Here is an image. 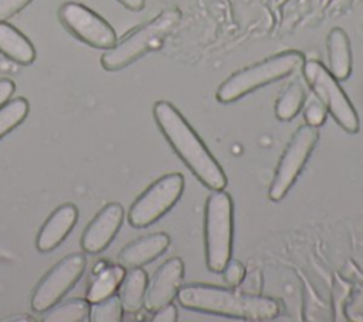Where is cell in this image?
Returning <instances> with one entry per match:
<instances>
[{
    "mask_svg": "<svg viewBox=\"0 0 363 322\" xmlns=\"http://www.w3.org/2000/svg\"><path fill=\"white\" fill-rule=\"evenodd\" d=\"M147 275L140 267L130 268L119 285V299L125 312H138L145 302Z\"/></svg>",
    "mask_w": 363,
    "mask_h": 322,
    "instance_id": "17",
    "label": "cell"
},
{
    "mask_svg": "<svg viewBox=\"0 0 363 322\" xmlns=\"http://www.w3.org/2000/svg\"><path fill=\"white\" fill-rule=\"evenodd\" d=\"M61 24L82 43L108 50L116 43L115 30L99 14L75 1H67L58 9Z\"/></svg>",
    "mask_w": 363,
    "mask_h": 322,
    "instance_id": "10",
    "label": "cell"
},
{
    "mask_svg": "<svg viewBox=\"0 0 363 322\" xmlns=\"http://www.w3.org/2000/svg\"><path fill=\"white\" fill-rule=\"evenodd\" d=\"M305 102V92L302 85L295 81L281 94L275 104V115L281 121H291L298 115Z\"/></svg>",
    "mask_w": 363,
    "mask_h": 322,
    "instance_id": "20",
    "label": "cell"
},
{
    "mask_svg": "<svg viewBox=\"0 0 363 322\" xmlns=\"http://www.w3.org/2000/svg\"><path fill=\"white\" fill-rule=\"evenodd\" d=\"M221 272H223V278H224L225 284L228 287L235 288L242 282V279L245 277V267L240 261L230 258Z\"/></svg>",
    "mask_w": 363,
    "mask_h": 322,
    "instance_id": "24",
    "label": "cell"
},
{
    "mask_svg": "<svg viewBox=\"0 0 363 322\" xmlns=\"http://www.w3.org/2000/svg\"><path fill=\"white\" fill-rule=\"evenodd\" d=\"M177 299L187 309L245 321H268L279 313L275 299L233 287L189 284L179 289Z\"/></svg>",
    "mask_w": 363,
    "mask_h": 322,
    "instance_id": "2",
    "label": "cell"
},
{
    "mask_svg": "<svg viewBox=\"0 0 363 322\" xmlns=\"http://www.w3.org/2000/svg\"><path fill=\"white\" fill-rule=\"evenodd\" d=\"M89 316V302L72 298L48 308L43 316L44 322H81Z\"/></svg>",
    "mask_w": 363,
    "mask_h": 322,
    "instance_id": "19",
    "label": "cell"
},
{
    "mask_svg": "<svg viewBox=\"0 0 363 322\" xmlns=\"http://www.w3.org/2000/svg\"><path fill=\"white\" fill-rule=\"evenodd\" d=\"M153 116L172 149L191 173L210 190L225 189L224 170L179 109L167 101H157L153 105Z\"/></svg>",
    "mask_w": 363,
    "mask_h": 322,
    "instance_id": "1",
    "label": "cell"
},
{
    "mask_svg": "<svg viewBox=\"0 0 363 322\" xmlns=\"http://www.w3.org/2000/svg\"><path fill=\"white\" fill-rule=\"evenodd\" d=\"M31 0H0V21L7 20L23 10Z\"/></svg>",
    "mask_w": 363,
    "mask_h": 322,
    "instance_id": "25",
    "label": "cell"
},
{
    "mask_svg": "<svg viewBox=\"0 0 363 322\" xmlns=\"http://www.w3.org/2000/svg\"><path fill=\"white\" fill-rule=\"evenodd\" d=\"M326 45L329 60L328 70L337 81L347 79L352 72V50L346 31L340 27L332 28L328 34Z\"/></svg>",
    "mask_w": 363,
    "mask_h": 322,
    "instance_id": "15",
    "label": "cell"
},
{
    "mask_svg": "<svg viewBox=\"0 0 363 322\" xmlns=\"http://www.w3.org/2000/svg\"><path fill=\"white\" fill-rule=\"evenodd\" d=\"M122 304L119 295H111L94 302L89 306V319L92 322H119L122 319Z\"/></svg>",
    "mask_w": 363,
    "mask_h": 322,
    "instance_id": "22",
    "label": "cell"
},
{
    "mask_svg": "<svg viewBox=\"0 0 363 322\" xmlns=\"http://www.w3.org/2000/svg\"><path fill=\"white\" fill-rule=\"evenodd\" d=\"M85 265L82 254H71L58 261L34 288L31 308L35 312H45L55 305L81 278Z\"/></svg>",
    "mask_w": 363,
    "mask_h": 322,
    "instance_id": "9",
    "label": "cell"
},
{
    "mask_svg": "<svg viewBox=\"0 0 363 322\" xmlns=\"http://www.w3.org/2000/svg\"><path fill=\"white\" fill-rule=\"evenodd\" d=\"M183 189L182 173H167L159 177L132 203L128 213L129 224L136 228L153 224L179 201Z\"/></svg>",
    "mask_w": 363,
    "mask_h": 322,
    "instance_id": "7",
    "label": "cell"
},
{
    "mask_svg": "<svg viewBox=\"0 0 363 322\" xmlns=\"http://www.w3.org/2000/svg\"><path fill=\"white\" fill-rule=\"evenodd\" d=\"M303 78L325 105L326 111L349 133L359 131V116L345 91L330 71L318 60H308L302 65Z\"/></svg>",
    "mask_w": 363,
    "mask_h": 322,
    "instance_id": "6",
    "label": "cell"
},
{
    "mask_svg": "<svg viewBox=\"0 0 363 322\" xmlns=\"http://www.w3.org/2000/svg\"><path fill=\"white\" fill-rule=\"evenodd\" d=\"M303 62V54L296 50H289L268 57L257 64L231 74L217 88L216 98L223 104L234 102L264 85L272 84L291 75L296 70L302 68Z\"/></svg>",
    "mask_w": 363,
    "mask_h": 322,
    "instance_id": "4",
    "label": "cell"
},
{
    "mask_svg": "<svg viewBox=\"0 0 363 322\" xmlns=\"http://www.w3.org/2000/svg\"><path fill=\"white\" fill-rule=\"evenodd\" d=\"M0 52L20 65H28L35 60L30 40L6 21H0Z\"/></svg>",
    "mask_w": 363,
    "mask_h": 322,
    "instance_id": "16",
    "label": "cell"
},
{
    "mask_svg": "<svg viewBox=\"0 0 363 322\" xmlns=\"http://www.w3.org/2000/svg\"><path fill=\"white\" fill-rule=\"evenodd\" d=\"M318 139L319 132L315 126L305 123L296 129L278 162L268 191V196L272 201H279L286 196L289 189L296 182L299 173L302 172L305 163L308 162L312 150L315 149Z\"/></svg>",
    "mask_w": 363,
    "mask_h": 322,
    "instance_id": "8",
    "label": "cell"
},
{
    "mask_svg": "<svg viewBox=\"0 0 363 322\" xmlns=\"http://www.w3.org/2000/svg\"><path fill=\"white\" fill-rule=\"evenodd\" d=\"M118 1L132 11H139L145 7V0H118Z\"/></svg>",
    "mask_w": 363,
    "mask_h": 322,
    "instance_id": "28",
    "label": "cell"
},
{
    "mask_svg": "<svg viewBox=\"0 0 363 322\" xmlns=\"http://www.w3.org/2000/svg\"><path fill=\"white\" fill-rule=\"evenodd\" d=\"M326 112L328 111H326L325 105L318 98H313L308 104V106L303 112V118H305L306 125H311V126H315V128L320 126L326 119Z\"/></svg>",
    "mask_w": 363,
    "mask_h": 322,
    "instance_id": "23",
    "label": "cell"
},
{
    "mask_svg": "<svg viewBox=\"0 0 363 322\" xmlns=\"http://www.w3.org/2000/svg\"><path fill=\"white\" fill-rule=\"evenodd\" d=\"M184 275V264L182 258L172 257L163 262L155 272L145 294V302L147 311H156L160 306L172 302L182 285Z\"/></svg>",
    "mask_w": 363,
    "mask_h": 322,
    "instance_id": "11",
    "label": "cell"
},
{
    "mask_svg": "<svg viewBox=\"0 0 363 322\" xmlns=\"http://www.w3.org/2000/svg\"><path fill=\"white\" fill-rule=\"evenodd\" d=\"M234 207L227 191L213 190L204 207V255L213 272H221L231 258Z\"/></svg>",
    "mask_w": 363,
    "mask_h": 322,
    "instance_id": "5",
    "label": "cell"
},
{
    "mask_svg": "<svg viewBox=\"0 0 363 322\" xmlns=\"http://www.w3.org/2000/svg\"><path fill=\"white\" fill-rule=\"evenodd\" d=\"M180 20L182 13L177 9L162 11L108 48L101 57V65L106 71H118L130 65L145 54L160 48L164 40L180 24Z\"/></svg>",
    "mask_w": 363,
    "mask_h": 322,
    "instance_id": "3",
    "label": "cell"
},
{
    "mask_svg": "<svg viewBox=\"0 0 363 322\" xmlns=\"http://www.w3.org/2000/svg\"><path fill=\"white\" fill-rule=\"evenodd\" d=\"M14 82L7 78L0 79V106L4 105L14 92Z\"/></svg>",
    "mask_w": 363,
    "mask_h": 322,
    "instance_id": "27",
    "label": "cell"
},
{
    "mask_svg": "<svg viewBox=\"0 0 363 322\" xmlns=\"http://www.w3.org/2000/svg\"><path fill=\"white\" fill-rule=\"evenodd\" d=\"M123 277L125 270L122 265H105L98 272H94V277L86 289V301L94 304L113 295L119 288Z\"/></svg>",
    "mask_w": 363,
    "mask_h": 322,
    "instance_id": "18",
    "label": "cell"
},
{
    "mask_svg": "<svg viewBox=\"0 0 363 322\" xmlns=\"http://www.w3.org/2000/svg\"><path fill=\"white\" fill-rule=\"evenodd\" d=\"M78 218V210L74 204L65 203L57 207L40 228L35 247L41 252H48L58 247L72 230Z\"/></svg>",
    "mask_w": 363,
    "mask_h": 322,
    "instance_id": "13",
    "label": "cell"
},
{
    "mask_svg": "<svg viewBox=\"0 0 363 322\" xmlns=\"http://www.w3.org/2000/svg\"><path fill=\"white\" fill-rule=\"evenodd\" d=\"M153 312H155L152 316L153 322H176L177 321V308L172 302L160 306Z\"/></svg>",
    "mask_w": 363,
    "mask_h": 322,
    "instance_id": "26",
    "label": "cell"
},
{
    "mask_svg": "<svg viewBox=\"0 0 363 322\" xmlns=\"http://www.w3.org/2000/svg\"><path fill=\"white\" fill-rule=\"evenodd\" d=\"M28 113L26 98H14L0 106V138L20 125Z\"/></svg>",
    "mask_w": 363,
    "mask_h": 322,
    "instance_id": "21",
    "label": "cell"
},
{
    "mask_svg": "<svg viewBox=\"0 0 363 322\" xmlns=\"http://www.w3.org/2000/svg\"><path fill=\"white\" fill-rule=\"evenodd\" d=\"M123 220V207L119 203H109L88 223L81 237V247L85 252L98 254L115 238Z\"/></svg>",
    "mask_w": 363,
    "mask_h": 322,
    "instance_id": "12",
    "label": "cell"
},
{
    "mask_svg": "<svg viewBox=\"0 0 363 322\" xmlns=\"http://www.w3.org/2000/svg\"><path fill=\"white\" fill-rule=\"evenodd\" d=\"M170 244L166 233H153L126 244L118 254V264L123 268L142 267L162 255Z\"/></svg>",
    "mask_w": 363,
    "mask_h": 322,
    "instance_id": "14",
    "label": "cell"
}]
</instances>
